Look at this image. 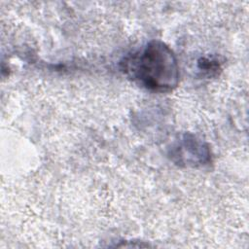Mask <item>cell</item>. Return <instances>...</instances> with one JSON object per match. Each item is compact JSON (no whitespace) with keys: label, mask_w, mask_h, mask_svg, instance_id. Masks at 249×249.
Listing matches in <instances>:
<instances>
[{"label":"cell","mask_w":249,"mask_h":249,"mask_svg":"<svg viewBox=\"0 0 249 249\" xmlns=\"http://www.w3.org/2000/svg\"><path fill=\"white\" fill-rule=\"evenodd\" d=\"M119 67L128 80L153 92H170L179 85L177 57L170 47L160 40H152L124 55Z\"/></svg>","instance_id":"6da1fadb"},{"label":"cell","mask_w":249,"mask_h":249,"mask_svg":"<svg viewBox=\"0 0 249 249\" xmlns=\"http://www.w3.org/2000/svg\"><path fill=\"white\" fill-rule=\"evenodd\" d=\"M167 155L171 161L181 167L198 168L212 162L209 145L190 132L180 134L169 146Z\"/></svg>","instance_id":"7a4b0ae2"},{"label":"cell","mask_w":249,"mask_h":249,"mask_svg":"<svg viewBox=\"0 0 249 249\" xmlns=\"http://www.w3.org/2000/svg\"><path fill=\"white\" fill-rule=\"evenodd\" d=\"M196 64L197 69L202 75L208 78L218 75V72L221 70V61L218 56H202L197 60Z\"/></svg>","instance_id":"3957f363"}]
</instances>
